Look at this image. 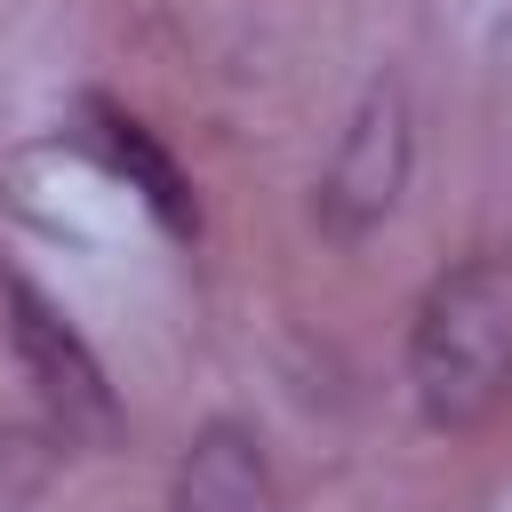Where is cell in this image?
Masks as SVG:
<instances>
[{
    "label": "cell",
    "instance_id": "obj_1",
    "mask_svg": "<svg viewBox=\"0 0 512 512\" xmlns=\"http://www.w3.org/2000/svg\"><path fill=\"white\" fill-rule=\"evenodd\" d=\"M408 392L432 432H472L512 400V248H480L416 296Z\"/></svg>",
    "mask_w": 512,
    "mask_h": 512
},
{
    "label": "cell",
    "instance_id": "obj_3",
    "mask_svg": "<svg viewBox=\"0 0 512 512\" xmlns=\"http://www.w3.org/2000/svg\"><path fill=\"white\" fill-rule=\"evenodd\" d=\"M400 184H408V96H400V80H368L360 112L344 120V136L312 184V216L328 240H360L368 224L392 216Z\"/></svg>",
    "mask_w": 512,
    "mask_h": 512
},
{
    "label": "cell",
    "instance_id": "obj_6",
    "mask_svg": "<svg viewBox=\"0 0 512 512\" xmlns=\"http://www.w3.org/2000/svg\"><path fill=\"white\" fill-rule=\"evenodd\" d=\"M40 472H48V448H40L32 432H8V424H0V512L24 504V496L40 488Z\"/></svg>",
    "mask_w": 512,
    "mask_h": 512
},
{
    "label": "cell",
    "instance_id": "obj_2",
    "mask_svg": "<svg viewBox=\"0 0 512 512\" xmlns=\"http://www.w3.org/2000/svg\"><path fill=\"white\" fill-rule=\"evenodd\" d=\"M0 304H8V344H16V360H24V376H32L40 408H48V432L64 448H112L120 440V400L104 384V360L80 344V328L24 272H8Z\"/></svg>",
    "mask_w": 512,
    "mask_h": 512
},
{
    "label": "cell",
    "instance_id": "obj_5",
    "mask_svg": "<svg viewBox=\"0 0 512 512\" xmlns=\"http://www.w3.org/2000/svg\"><path fill=\"white\" fill-rule=\"evenodd\" d=\"M168 512H280V488H272V464H264L256 432L208 424L176 464Z\"/></svg>",
    "mask_w": 512,
    "mask_h": 512
},
{
    "label": "cell",
    "instance_id": "obj_4",
    "mask_svg": "<svg viewBox=\"0 0 512 512\" xmlns=\"http://www.w3.org/2000/svg\"><path fill=\"white\" fill-rule=\"evenodd\" d=\"M72 144L104 168V176H120L176 240H192L200 232V200H192V184H184V168H176V152L128 112V104H112V96H80V112H72Z\"/></svg>",
    "mask_w": 512,
    "mask_h": 512
}]
</instances>
